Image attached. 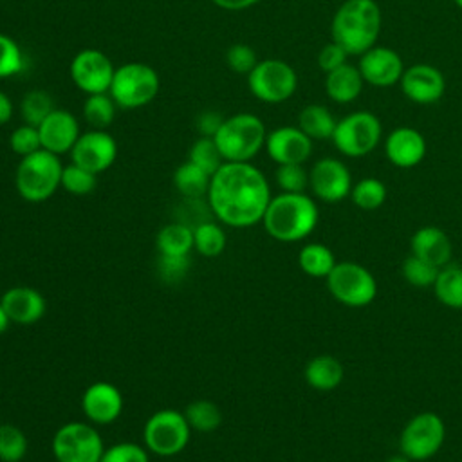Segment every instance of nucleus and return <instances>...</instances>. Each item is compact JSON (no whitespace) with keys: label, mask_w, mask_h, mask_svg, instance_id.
<instances>
[{"label":"nucleus","mask_w":462,"mask_h":462,"mask_svg":"<svg viewBox=\"0 0 462 462\" xmlns=\"http://www.w3.org/2000/svg\"><path fill=\"white\" fill-rule=\"evenodd\" d=\"M271 199L265 175L251 162L226 161L211 175L208 188L211 213L229 227H251L262 222Z\"/></svg>","instance_id":"f257e3e1"},{"label":"nucleus","mask_w":462,"mask_h":462,"mask_svg":"<svg viewBox=\"0 0 462 462\" xmlns=\"http://www.w3.org/2000/svg\"><path fill=\"white\" fill-rule=\"evenodd\" d=\"M381 25L383 16L375 0H345L330 23L332 42L348 56H361L375 45Z\"/></svg>","instance_id":"f03ea898"},{"label":"nucleus","mask_w":462,"mask_h":462,"mask_svg":"<svg viewBox=\"0 0 462 462\" xmlns=\"http://www.w3.org/2000/svg\"><path fill=\"white\" fill-rule=\"evenodd\" d=\"M319 209L305 193H285L273 197L262 224L265 231L280 242H300L318 226Z\"/></svg>","instance_id":"7ed1b4c3"},{"label":"nucleus","mask_w":462,"mask_h":462,"mask_svg":"<svg viewBox=\"0 0 462 462\" xmlns=\"http://www.w3.org/2000/svg\"><path fill=\"white\" fill-rule=\"evenodd\" d=\"M63 164L60 157L45 148L22 157L14 173L18 195L27 202H43L61 186Z\"/></svg>","instance_id":"20e7f679"},{"label":"nucleus","mask_w":462,"mask_h":462,"mask_svg":"<svg viewBox=\"0 0 462 462\" xmlns=\"http://www.w3.org/2000/svg\"><path fill=\"white\" fill-rule=\"evenodd\" d=\"M213 139L224 161L249 162L265 146L267 132L260 117L244 112L226 117Z\"/></svg>","instance_id":"39448f33"},{"label":"nucleus","mask_w":462,"mask_h":462,"mask_svg":"<svg viewBox=\"0 0 462 462\" xmlns=\"http://www.w3.org/2000/svg\"><path fill=\"white\" fill-rule=\"evenodd\" d=\"M191 428L182 411L173 408L157 410L143 428L144 448L157 457H173L189 442Z\"/></svg>","instance_id":"423d86ee"},{"label":"nucleus","mask_w":462,"mask_h":462,"mask_svg":"<svg viewBox=\"0 0 462 462\" xmlns=\"http://www.w3.org/2000/svg\"><path fill=\"white\" fill-rule=\"evenodd\" d=\"M159 92V76L146 63H125L116 69L108 94L123 108L148 105Z\"/></svg>","instance_id":"0eeeda50"},{"label":"nucleus","mask_w":462,"mask_h":462,"mask_svg":"<svg viewBox=\"0 0 462 462\" xmlns=\"http://www.w3.org/2000/svg\"><path fill=\"white\" fill-rule=\"evenodd\" d=\"M383 126L379 117L368 110H357L336 123L332 143L346 157H363L379 144Z\"/></svg>","instance_id":"6e6552de"},{"label":"nucleus","mask_w":462,"mask_h":462,"mask_svg":"<svg viewBox=\"0 0 462 462\" xmlns=\"http://www.w3.org/2000/svg\"><path fill=\"white\" fill-rule=\"evenodd\" d=\"M325 280L332 298L346 307H366L377 296L375 276L356 262H337Z\"/></svg>","instance_id":"1a4fd4ad"},{"label":"nucleus","mask_w":462,"mask_h":462,"mask_svg":"<svg viewBox=\"0 0 462 462\" xmlns=\"http://www.w3.org/2000/svg\"><path fill=\"white\" fill-rule=\"evenodd\" d=\"M51 448L58 462H99L105 451L99 431L92 424L79 420L60 426Z\"/></svg>","instance_id":"9d476101"},{"label":"nucleus","mask_w":462,"mask_h":462,"mask_svg":"<svg viewBox=\"0 0 462 462\" xmlns=\"http://www.w3.org/2000/svg\"><path fill=\"white\" fill-rule=\"evenodd\" d=\"M446 439L444 420L433 411H420L413 415L402 428L399 437V449L413 462L428 460L439 453Z\"/></svg>","instance_id":"9b49d317"},{"label":"nucleus","mask_w":462,"mask_h":462,"mask_svg":"<svg viewBox=\"0 0 462 462\" xmlns=\"http://www.w3.org/2000/svg\"><path fill=\"white\" fill-rule=\"evenodd\" d=\"M249 90L254 97L263 103H283L287 101L298 87V76L294 69L282 60H263L247 74Z\"/></svg>","instance_id":"f8f14e48"},{"label":"nucleus","mask_w":462,"mask_h":462,"mask_svg":"<svg viewBox=\"0 0 462 462\" xmlns=\"http://www.w3.org/2000/svg\"><path fill=\"white\" fill-rule=\"evenodd\" d=\"M309 186L312 193L328 204L341 202L352 191V177L350 170L345 162L332 157H323L314 162L309 171Z\"/></svg>","instance_id":"ddd939ff"},{"label":"nucleus","mask_w":462,"mask_h":462,"mask_svg":"<svg viewBox=\"0 0 462 462\" xmlns=\"http://www.w3.org/2000/svg\"><path fill=\"white\" fill-rule=\"evenodd\" d=\"M114 72L116 69L108 56L96 49L79 51L70 63L72 81L87 94L108 92Z\"/></svg>","instance_id":"4468645a"},{"label":"nucleus","mask_w":462,"mask_h":462,"mask_svg":"<svg viewBox=\"0 0 462 462\" xmlns=\"http://www.w3.org/2000/svg\"><path fill=\"white\" fill-rule=\"evenodd\" d=\"M70 157L74 164L97 175L114 164L117 157V144L108 132L92 128L79 134L70 150Z\"/></svg>","instance_id":"2eb2a0df"},{"label":"nucleus","mask_w":462,"mask_h":462,"mask_svg":"<svg viewBox=\"0 0 462 462\" xmlns=\"http://www.w3.org/2000/svg\"><path fill=\"white\" fill-rule=\"evenodd\" d=\"M357 69L363 76V81L379 88L395 85L401 81L404 72V63L399 52L390 47L374 45L359 56Z\"/></svg>","instance_id":"dca6fc26"},{"label":"nucleus","mask_w":462,"mask_h":462,"mask_svg":"<svg viewBox=\"0 0 462 462\" xmlns=\"http://www.w3.org/2000/svg\"><path fill=\"white\" fill-rule=\"evenodd\" d=\"M399 85L402 94L417 105H433L446 92L442 72L428 63H415L404 69Z\"/></svg>","instance_id":"f3484780"},{"label":"nucleus","mask_w":462,"mask_h":462,"mask_svg":"<svg viewBox=\"0 0 462 462\" xmlns=\"http://www.w3.org/2000/svg\"><path fill=\"white\" fill-rule=\"evenodd\" d=\"M265 148L276 164H303L312 153V139L300 126H280L267 134Z\"/></svg>","instance_id":"a211bd4d"},{"label":"nucleus","mask_w":462,"mask_h":462,"mask_svg":"<svg viewBox=\"0 0 462 462\" xmlns=\"http://www.w3.org/2000/svg\"><path fill=\"white\" fill-rule=\"evenodd\" d=\"M125 401L117 386L106 381H96L81 395V410L92 424H110L123 411Z\"/></svg>","instance_id":"6ab92c4d"},{"label":"nucleus","mask_w":462,"mask_h":462,"mask_svg":"<svg viewBox=\"0 0 462 462\" xmlns=\"http://www.w3.org/2000/svg\"><path fill=\"white\" fill-rule=\"evenodd\" d=\"M42 148L60 155L70 152L79 137V123L69 110L54 108L38 126Z\"/></svg>","instance_id":"aec40b11"},{"label":"nucleus","mask_w":462,"mask_h":462,"mask_svg":"<svg viewBox=\"0 0 462 462\" xmlns=\"http://www.w3.org/2000/svg\"><path fill=\"white\" fill-rule=\"evenodd\" d=\"M384 153L393 166L413 168L426 155V139L411 126H397L384 139Z\"/></svg>","instance_id":"412c9836"},{"label":"nucleus","mask_w":462,"mask_h":462,"mask_svg":"<svg viewBox=\"0 0 462 462\" xmlns=\"http://www.w3.org/2000/svg\"><path fill=\"white\" fill-rule=\"evenodd\" d=\"M0 303L5 309L11 323H18V325H32L40 321L47 309V301L43 294L32 287H23V285L7 289L2 294Z\"/></svg>","instance_id":"4be33fe9"},{"label":"nucleus","mask_w":462,"mask_h":462,"mask_svg":"<svg viewBox=\"0 0 462 462\" xmlns=\"http://www.w3.org/2000/svg\"><path fill=\"white\" fill-rule=\"evenodd\" d=\"M410 247L411 254L433 263L435 267H444L451 260V240L435 226L419 227L411 236Z\"/></svg>","instance_id":"5701e85b"},{"label":"nucleus","mask_w":462,"mask_h":462,"mask_svg":"<svg viewBox=\"0 0 462 462\" xmlns=\"http://www.w3.org/2000/svg\"><path fill=\"white\" fill-rule=\"evenodd\" d=\"M363 85L365 81L357 65H350L348 61L325 76V92L339 105L356 101L363 92Z\"/></svg>","instance_id":"b1692460"},{"label":"nucleus","mask_w":462,"mask_h":462,"mask_svg":"<svg viewBox=\"0 0 462 462\" xmlns=\"http://www.w3.org/2000/svg\"><path fill=\"white\" fill-rule=\"evenodd\" d=\"M303 377L310 388L319 392H328L341 384L345 377V368L339 363V359H336L334 356L319 354L305 365Z\"/></svg>","instance_id":"393cba45"},{"label":"nucleus","mask_w":462,"mask_h":462,"mask_svg":"<svg viewBox=\"0 0 462 462\" xmlns=\"http://www.w3.org/2000/svg\"><path fill=\"white\" fill-rule=\"evenodd\" d=\"M155 245L159 254L188 256L193 249V227L184 222H173L157 233Z\"/></svg>","instance_id":"a878e982"},{"label":"nucleus","mask_w":462,"mask_h":462,"mask_svg":"<svg viewBox=\"0 0 462 462\" xmlns=\"http://www.w3.org/2000/svg\"><path fill=\"white\" fill-rule=\"evenodd\" d=\"M336 119L325 105H307L298 116V126L310 139H332L336 130Z\"/></svg>","instance_id":"bb28decb"},{"label":"nucleus","mask_w":462,"mask_h":462,"mask_svg":"<svg viewBox=\"0 0 462 462\" xmlns=\"http://www.w3.org/2000/svg\"><path fill=\"white\" fill-rule=\"evenodd\" d=\"M336 263L337 262L334 253L323 244L310 242L303 245L298 253L300 269L312 278H327Z\"/></svg>","instance_id":"cd10ccee"},{"label":"nucleus","mask_w":462,"mask_h":462,"mask_svg":"<svg viewBox=\"0 0 462 462\" xmlns=\"http://www.w3.org/2000/svg\"><path fill=\"white\" fill-rule=\"evenodd\" d=\"M433 291L440 303L449 309L462 310V267L449 263L440 267Z\"/></svg>","instance_id":"c85d7f7f"},{"label":"nucleus","mask_w":462,"mask_h":462,"mask_svg":"<svg viewBox=\"0 0 462 462\" xmlns=\"http://www.w3.org/2000/svg\"><path fill=\"white\" fill-rule=\"evenodd\" d=\"M209 180L211 175L191 161L182 162L173 173V184L177 191L186 199H200L202 195H208Z\"/></svg>","instance_id":"c756f323"},{"label":"nucleus","mask_w":462,"mask_h":462,"mask_svg":"<svg viewBox=\"0 0 462 462\" xmlns=\"http://www.w3.org/2000/svg\"><path fill=\"white\" fill-rule=\"evenodd\" d=\"M193 247L199 254L215 258L226 249L224 227L217 222L202 220L193 227Z\"/></svg>","instance_id":"7c9ffc66"},{"label":"nucleus","mask_w":462,"mask_h":462,"mask_svg":"<svg viewBox=\"0 0 462 462\" xmlns=\"http://www.w3.org/2000/svg\"><path fill=\"white\" fill-rule=\"evenodd\" d=\"M184 417L191 430L202 431V433L215 431L222 424V419H224L220 408L215 402L206 401V399L189 402L184 410Z\"/></svg>","instance_id":"2f4dec72"},{"label":"nucleus","mask_w":462,"mask_h":462,"mask_svg":"<svg viewBox=\"0 0 462 462\" xmlns=\"http://www.w3.org/2000/svg\"><path fill=\"white\" fill-rule=\"evenodd\" d=\"M83 116L87 123L96 130H105L116 116V101L110 94H88L83 105Z\"/></svg>","instance_id":"473e14b6"},{"label":"nucleus","mask_w":462,"mask_h":462,"mask_svg":"<svg viewBox=\"0 0 462 462\" xmlns=\"http://www.w3.org/2000/svg\"><path fill=\"white\" fill-rule=\"evenodd\" d=\"M350 199L359 209L374 211L384 204L386 186L375 177H365L352 186Z\"/></svg>","instance_id":"72a5a7b5"},{"label":"nucleus","mask_w":462,"mask_h":462,"mask_svg":"<svg viewBox=\"0 0 462 462\" xmlns=\"http://www.w3.org/2000/svg\"><path fill=\"white\" fill-rule=\"evenodd\" d=\"M27 453V437L14 424L0 422V460L20 462Z\"/></svg>","instance_id":"f704fd0d"},{"label":"nucleus","mask_w":462,"mask_h":462,"mask_svg":"<svg viewBox=\"0 0 462 462\" xmlns=\"http://www.w3.org/2000/svg\"><path fill=\"white\" fill-rule=\"evenodd\" d=\"M188 161H191L209 175H213L226 162L213 137L197 139L189 148Z\"/></svg>","instance_id":"c9c22d12"},{"label":"nucleus","mask_w":462,"mask_h":462,"mask_svg":"<svg viewBox=\"0 0 462 462\" xmlns=\"http://www.w3.org/2000/svg\"><path fill=\"white\" fill-rule=\"evenodd\" d=\"M20 110L27 125L40 126L45 121V117L54 110L52 97L45 90H31L23 96Z\"/></svg>","instance_id":"e433bc0d"},{"label":"nucleus","mask_w":462,"mask_h":462,"mask_svg":"<svg viewBox=\"0 0 462 462\" xmlns=\"http://www.w3.org/2000/svg\"><path fill=\"white\" fill-rule=\"evenodd\" d=\"M440 267H435L433 263L410 254L404 262H402V276L404 280L413 285V287H433L437 276H439Z\"/></svg>","instance_id":"4c0bfd02"},{"label":"nucleus","mask_w":462,"mask_h":462,"mask_svg":"<svg viewBox=\"0 0 462 462\" xmlns=\"http://www.w3.org/2000/svg\"><path fill=\"white\" fill-rule=\"evenodd\" d=\"M61 188L72 195H88L96 188V173L70 162L63 166Z\"/></svg>","instance_id":"58836bf2"},{"label":"nucleus","mask_w":462,"mask_h":462,"mask_svg":"<svg viewBox=\"0 0 462 462\" xmlns=\"http://www.w3.org/2000/svg\"><path fill=\"white\" fill-rule=\"evenodd\" d=\"M23 67L25 61L20 45L7 34L0 32V79L16 76L23 70Z\"/></svg>","instance_id":"ea45409f"},{"label":"nucleus","mask_w":462,"mask_h":462,"mask_svg":"<svg viewBox=\"0 0 462 462\" xmlns=\"http://www.w3.org/2000/svg\"><path fill=\"white\" fill-rule=\"evenodd\" d=\"M274 177L285 193H303L309 186V173L303 164H278Z\"/></svg>","instance_id":"a19ab883"},{"label":"nucleus","mask_w":462,"mask_h":462,"mask_svg":"<svg viewBox=\"0 0 462 462\" xmlns=\"http://www.w3.org/2000/svg\"><path fill=\"white\" fill-rule=\"evenodd\" d=\"M150 451L135 442H117L106 448L99 462H150Z\"/></svg>","instance_id":"79ce46f5"},{"label":"nucleus","mask_w":462,"mask_h":462,"mask_svg":"<svg viewBox=\"0 0 462 462\" xmlns=\"http://www.w3.org/2000/svg\"><path fill=\"white\" fill-rule=\"evenodd\" d=\"M9 144H11V150L14 153H18L20 157L34 153L36 150L42 148L38 126H32V125L25 123V125L14 128L11 137H9Z\"/></svg>","instance_id":"37998d69"},{"label":"nucleus","mask_w":462,"mask_h":462,"mask_svg":"<svg viewBox=\"0 0 462 462\" xmlns=\"http://www.w3.org/2000/svg\"><path fill=\"white\" fill-rule=\"evenodd\" d=\"M226 61H227L229 69L238 74H249L258 63L254 49L245 43L231 45L226 52Z\"/></svg>","instance_id":"c03bdc74"},{"label":"nucleus","mask_w":462,"mask_h":462,"mask_svg":"<svg viewBox=\"0 0 462 462\" xmlns=\"http://www.w3.org/2000/svg\"><path fill=\"white\" fill-rule=\"evenodd\" d=\"M189 267V258L188 256H166L159 254L157 262V271L162 282L166 283H177L184 280L186 273Z\"/></svg>","instance_id":"a18cd8bd"},{"label":"nucleus","mask_w":462,"mask_h":462,"mask_svg":"<svg viewBox=\"0 0 462 462\" xmlns=\"http://www.w3.org/2000/svg\"><path fill=\"white\" fill-rule=\"evenodd\" d=\"M346 51L337 45L336 42L327 43L325 47H321V51L318 52V67L327 74L332 72L336 69H339L341 65L346 63Z\"/></svg>","instance_id":"49530a36"},{"label":"nucleus","mask_w":462,"mask_h":462,"mask_svg":"<svg viewBox=\"0 0 462 462\" xmlns=\"http://www.w3.org/2000/svg\"><path fill=\"white\" fill-rule=\"evenodd\" d=\"M222 123H224L222 114H218L215 110H204L197 117V128L202 137H215V134L218 132Z\"/></svg>","instance_id":"de8ad7c7"},{"label":"nucleus","mask_w":462,"mask_h":462,"mask_svg":"<svg viewBox=\"0 0 462 462\" xmlns=\"http://www.w3.org/2000/svg\"><path fill=\"white\" fill-rule=\"evenodd\" d=\"M218 7L227 9V11H240V9H247L254 4H258L260 0H213Z\"/></svg>","instance_id":"09e8293b"},{"label":"nucleus","mask_w":462,"mask_h":462,"mask_svg":"<svg viewBox=\"0 0 462 462\" xmlns=\"http://www.w3.org/2000/svg\"><path fill=\"white\" fill-rule=\"evenodd\" d=\"M13 116V103L7 94L0 90V125H5Z\"/></svg>","instance_id":"8fccbe9b"},{"label":"nucleus","mask_w":462,"mask_h":462,"mask_svg":"<svg viewBox=\"0 0 462 462\" xmlns=\"http://www.w3.org/2000/svg\"><path fill=\"white\" fill-rule=\"evenodd\" d=\"M9 325H11V319H9L5 309H4L2 303H0V334H4V332L9 328Z\"/></svg>","instance_id":"3c124183"},{"label":"nucleus","mask_w":462,"mask_h":462,"mask_svg":"<svg viewBox=\"0 0 462 462\" xmlns=\"http://www.w3.org/2000/svg\"><path fill=\"white\" fill-rule=\"evenodd\" d=\"M386 462H413L411 458H408V457H404L402 453L401 455H395V457H390Z\"/></svg>","instance_id":"603ef678"},{"label":"nucleus","mask_w":462,"mask_h":462,"mask_svg":"<svg viewBox=\"0 0 462 462\" xmlns=\"http://www.w3.org/2000/svg\"><path fill=\"white\" fill-rule=\"evenodd\" d=\"M453 2H455V4H457L460 9H462V0H453Z\"/></svg>","instance_id":"864d4df0"}]
</instances>
